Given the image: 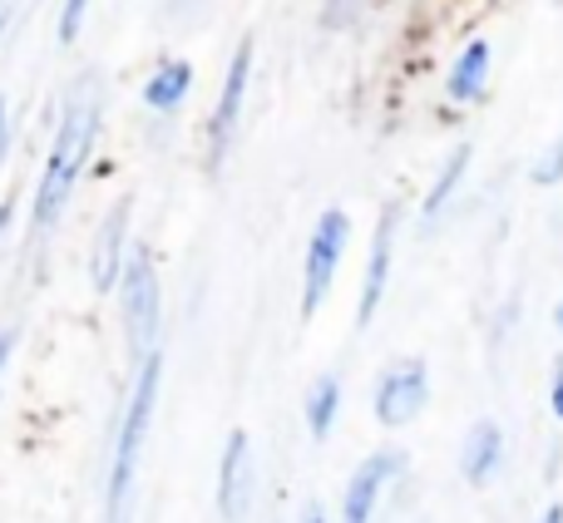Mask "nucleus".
<instances>
[{"mask_svg":"<svg viewBox=\"0 0 563 523\" xmlns=\"http://www.w3.org/2000/svg\"><path fill=\"white\" fill-rule=\"evenodd\" d=\"M99 129H104V89H99L95 75H85L69 89L65 109L55 119V134H49L45 164H40L35 193H30V237H49L59 227L65 208L75 203L79 178L95 164Z\"/></svg>","mask_w":563,"mask_h":523,"instance_id":"1","label":"nucleus"},{"mask_svg":"<svg viewBox=\"0 0 563 523\" xmlns=\"http://www.w3.org/2000/svg\"><path fill=\"white\" fill-rule=\"evenodd\" d=\"M164 396V346L134 360V376L124 386V405H119L114 445H109V469H104V523H129L134 514V489H139V465L148 449V430H154V410Z\"/></svg>","mask_w":563,"mask_h":523,"instance_id":"2","label":"nucleus"},{"mask_svg":"<svg viewBox=\"0 0 563 523\" xmlns=\"http://www.w3.org/2000/svg\"><path fill=\"white\" fill-rule=\"evenodd\" d=\"M119 326H124V346L134 360H144L148 350H158L164 336V277H158V257L148 243H134L119 271Z\"/></svg>","mask_w":563,"mask_h":523,"instance_id":"3","label":"nucleus"},{"mask_svg":"<svg viewBox=\"0 0 563 523\" xmlns=\"http://www.w3.org/2000/svg\"><path fill=\"white\" fill-rule=\"evenodd\" d=\"M253 65H257V40L243 35L223 69V85H218V104L208 114V138H203V168L208 174H223L228 154L238 144V129H243V104L247 89H253Z\"/></svg>","mask_w":563,"mask_h":523,"instance_id":"4","label":"nucleus"},{"mask_svg":"<svg viewBox=\"0 0 563 523\" xmlns=\"http://www.w3.org/2000/svg\"><path fill=\"white\" fill-rule=\"evenodd\" d=\"M346 247H351V213L346 208H327V213L311 223V237H307V253H301V321H311L321 311V301L331 297L336 287V271L346 262Z\"/></svg>","mask_w":563,"mask_h":523,"instance_id":"5","label":"nucleus"},{"mask_svg":"<svg viewBox=\"0 0 563 523\" xmlns=\"http://www.w3.org/2000/svg\"><path fill=\"white\" fill-rule=\"evenodd\" d=\"M430 360L426 356H400L371 386V415L380 430H406L430 410Z\"/></svg>","mask_w":563,"mask_h":523,"instance_id":"6","label":"nucleus"},{"mask_svg":"<svg viewBox=\"0 0 563 523\" xmlns=\"http://www.w3.org/2000/svg\"><path fill=\"white\" fill-rule=\"evenodd\" d=\"M410 475V455L406 449H371L356 469H351L346 489H341V504H336V519L331 523H376L386 494Z\"/></svg>","mask_w":563,"mask_h":523,"instance_id":"7","label":"nucleus"},{"mask_svg":"<svg viewBox=\"0 0 563 523\" xmlns=\"http://www.w3.org/2000/svg\"><path fill=\"white\" fill-rule=\"evenodd\" d=\"M213 504L223 523H243L257 504V455H253V435L247 430H228L223 455H218V485H213Z\"/></svg>","mask_w":563,"mask_h":523,"instance_id":"8","label":"nucleus"},{"mask_svg":"<svg viewBox=\"0 0 563 523\" xmlns=\"http://www.w3.org/2000/svg\"><path fill=\"white\" fill-rule=\"evenodd\" d=\"M396 237H400V208L386 203L376 218V233H371V253H366V271H361V297H356V326L366 331L380 316L390 291V271H396Z\"/></svg>","mask_w":563,"mask_h":523,"instance_id":"9","label":"nucleus"},{"mask_svg":"<svg viewBox=\"0 0 563 523\" xmlns=\"http://www.w3.org/2000/svg\"><path fill=\"white\" fill-rule=\"evenodd\" d=\"M129 247H134V203L119 198V203L99 218L95 243H89V281H95L99 297H114Z\"/></svg>","mask_w":563,"mask_h":523,"instance_id":"10","label":"nucleus"},{"mask_svg":"<svg viewBox=\"0 0 563 523\" xmlns=\"http://www.w3.org/2000/svg\"><path fill=\"white\" fill-rule=\"evenodd\" d=\"M505 455H509V439H505V425L499 420H475V425L465 430V439H460V479H465L470 489H485L499 479V469H505Z\"/></svg>","mask_w":563,"mask_h":523,"instance_id":"11","label":"nucleus"},{"mask_svg":"<svg viewBox=\"0 0 563 523\" xmlns=\"http://www.w3.org/2000/svg\"><path fill=\"white\" fill-rule=\"evenodd\" d=\"M489 75H495V45L485 35H470L445 69V99L455 109H475L489 94Z\"/></svg>","mask_w":563,"mask_h":523,"instance_id":"12","label":"nucleus"},{"mask_svg":"<svg viewBox=\"0 0 563 523\" xmlns=\"http://www.w3.org/2000/svg\"><path fill=\"white\" fill-rule=\"evenodd\" d=\"M188 94H194V59L168 55V59H158L154 75L144 79L139 104H144V114H154V119H174L178 109L188 104Z\"/></svg>","mask_w":563,"mask_h":523,"instance_id":"13","label":"nucleus"},{"mask_svg":"<svg viewBox=\"0 0 563 523\" xmlns=\"http://www.w3.org/2000/svg\"><path fill=\"white\" fill-rule=\"evenodd\" d=\"M470 164H475V144H465V138H460V144L450 148L445 158H440L435 178H430L426 198H420V227H435L440 218H445V208L455 203V193H460V188H465Z\"/></svg>","mask_w":563,"mask_h":523,"instance_id":"14","label":"nucleus"},{"mask_svg":"<svg viewBox=\"0 0 563 523\" xmlns=\"http://www.w3.org/2000/svg\"><path fill=\"white\" fill-rule=\"evenodd\" d=\"M341 400H346V386H341L336 370H321V376L307 386V400H301V420H307V435L317 439V445H327L331 430H336Z\"/></svg>","mask_w":563,"mask_h":523,"instance_id":"15","label":"nucleus"},{"mask_svg":"<svg viewBox=\"0 0 563 523\" xmlns=\"http://www.w3.org/2000/svg\"><path fill=\"white\" fill-rule=\"evenodd\" d=\"M89 5H95V0H59V20H55V40H59V45H75V40H79Z\"/></svg>","mask_w":563,"mask_h":523,"instance_id":"16","label":"nucleus"},{"mask_svg":"<svg viewBox=\"0 0 563 523\" xmlns=\"http://www.w3.org/2000/svg\"><path fill=\"white\" fill-rule=\"evenodd\" d=\"M529 178H534L539 188H559L563 183V134L534 158V174H529Z\"/></svg>","mask_w":563,"mask_h":523,"instance_id":"17","label":"nucleus"},{"mask_svg":"<svg viewBox=\"0 0 563 523\" xmlns=\"http://www.w3.org/2000/svg\"><path fill=\"white\" fill-rule=\"evenodd\" d=\"M549 415L563 425V356H554V370H549Z\"/></svg>","mask_w":563,"mask_h":523,"instance_id":"18","label":"nucleus"},{"mask_svg":"<svg viewBox=\"0 0 563 523\" xmlns=\"http://www.w3.org/2000/svg\"><path fill=\"white\" fill-rule=\"evenodd\" d=\"M10 144H15V114H10V99L0 94V168L10 158Z\"/></svg>","mask_w":563,"mask_h":523,"instance_id":"19","label":"nucleus"},{"mask_svg":"<svg viewBox=\"0 0 563 523\" xmlns=\"http://www.w3.org/2000/svg\"><path fill=\"white\" fill-rule=\"evenodd\" d=\"M15 346H20V326H0V380H5V370H10V356H15Z\"/></svg>","mask_w":563,"mask_h":523,"instance_id":"20","label":"nucleus"},{"mask_svg":"<svg viewBox=\"0 0 563 523\" xmlns=\"http://www.w3.org/2000/svg\"><path fill=\"white\" fill-rule=\"evenodd\" d=\"M297 523H331V514H327L321 504H307V509H301V519H297Z\"/></svg>","mask_w":563,"mask_h":523,"instance_id":"21","label":"nucleus"},{"mask_svg":"<svg viewBox=\"0 0 563 523\" xmlns=\"http://www.w3.org/2000/svg\"><path fill=\"white\" fill-rule=\"evenodd\" d=\"M539 523H563V504L554 499V504H544V514H539Z\"/></svg>","mask_w":563,"mask_h":523,"instance_id":"22","label":"nucleus"},{"mask_svg":"<svg viewBox=\"0 0 563 523\" xmlns=\"http://www.w3.org/2000/svg\"><path fill=\"white\" fill-rule=\"evenodd\" d=\"M554 331L563 336V297H559V307H554Z\"/></svg>","mask_w":563,"mask_h":523,"instance_id":"23","label":"nucleus"}]
</instances>
